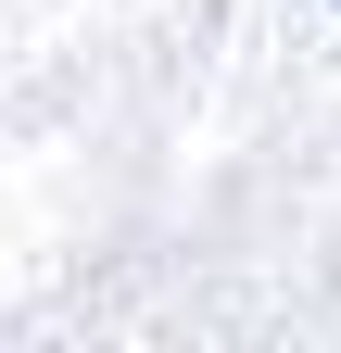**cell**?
<instances>
[{
    "mask_svg": "<svg viewBox=\"0 0 341 353\" xmlns=\"http://www.w3.org/2000/svg\"><path fill=\"white\" fill-rule=\"evenodd\" d=\"M329 13H341V0H329Z\"/></svg>",
    "mask_w": 341,
    "mask_h": 353,
    "instance_id": "obj_1",
    "label": "cell"
}]
</instances>
